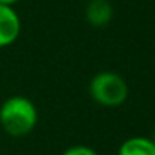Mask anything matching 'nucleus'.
Segmentation results:
<instances>
[{
  "label": "nucleus",
  "mask_w": 155,
  "mask_h": 155,
  "mask_svg": "<svg viewBox=\"0 0 155 155\" xmlns=\"http://www.w3.org/2000/svg\"><path fill=\"white\" fill-rule=\"evenodd\" d=\"M117 155H155V138L150 137H128L118 147Z\"/></svg>",
  "instance_id": "obj_5"
},
{
  "label": "nucleus",
  "mask_w": 155,
  "mask_h": 155,
  "mask_svg": "<svg viewBox=\"0 0 155 155\" xmlns=\"http://www.w3.org/2000/svg\"><path fill=\"white\" fill-rule=\"evenodd\" d=\"M20 0H0V4L2 5H7V7H14L15 4H18Z\"/></svg>",
  "instance_id": "obj_7"
},
{
  "label": "nucleus",
  "mask_w": 155,
  "mask_h": 155,
  "mask_svg": "<svg viewBox=\"0 0 155 155\" xmlns=\"http://www.w3.org/2000/svg\"><path fill=\"white\" fill-rule=\"evenodd\" d=\"M38 122L35 104L24 95H12L0 105V127L10 137H25Z\"/></svg>",
  "instance_id": "obj_1"
},
{
  "label": "nucleus",
  "mask_w": 155,
  "mask_h": 155,
  "mask_svg": "<svg viewBox=\"0 0 155 155\" xmlns=\"http://www.w3.org/2000/svg\"><path fill=\"white\" fill-rule=\"evenodd\" d=\"M88 94L95 104L107 108L120 107L128 98V85L122 75L115 72H98L88 84Z\"/></svg>",
  "instance_id": "obj_2"
},
{
  "label": "nucleus",
  "mask_w": 155,
  "mask_h": 155,
  "mask_svg": "<svg viewBox=\"0 0 155 155\" xmlns=\"http://www.w3.org/2000/svg\"><path fill=\"white\" fill-rule=\"evenodd\" d=\"M62 155H98L97 150L88 145H72V147L65 148Z\"/></svg>",
  "instance_id": "obj_6"
},
{
  "label": "nucleus",
  "mask_w": 155,
  "mask_h": 155,
  "mask_svg": "<svg viewBox=\"0 0 155 155\" xmlns=\"http://www.w3.org/2000/svg\"><path fill=\"white\" fill-rule=\"evenodd\" d=\"M112 17H114V8L108 0H88L85 7V18L92 27H105L110 24Z\"/></svg>",
  "instance_id": "obj_4"
},
{
  "label": "nucleus",
  "mask_w": 155,
  "mask_h": 155,
  "mask_svg": "<svg viewBox=\"0 0 155 155\" xmlns=\"http://www.w3.org/2000/svg\"><path fill=\"white\" fill-rule=\"evenodd\" d=\"M22 32V22L14 7L0 4V48L10 47L18 40Z\"/></svg>",
  "instance_id": "obj_3"
}]
</instances>
